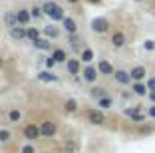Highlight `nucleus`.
<instances>
[{
    "label": "nucleus",
    "mask_w": 155,
    "mask_h": 153,
    "mask_svg": "<svg viewBox=\"0 0 155 153\" xmlns=\"http://www.w3.org/2000/svg\"><path fill=\"white\" fill-rule=\"evenodd\" d=\"M42 10H44V14L48 16V18H52V22H60V20L66 18L64 8H62L58 2H54V0H48V2L42 6Z\"/></svg>",
    "instance_id": "1"
},
{
    "label": "nucleus",
    "mask_w": 155,
    "mask_h": 153,
    "mask_svg": "<svg viewBox=\"0 0 155 153\" xmlns=\"http://www.w3.org/2000/svg\"><path fill=\"white\" fill-rule=\"evenodd\" d=\"M91 32H96V34H105V32L110 30V20L104 18V16H97V18L91 20Z\"/></svg>",
    "instance_id": "2"
},
{
    "label": "nucleus",
    "mask_w": 155,
    "mask_h": 153,
    "mask_svg": "<svg viewBox=\"0 0 155 153\" xmlns=\"http://www.w3.org/2000/svg\"><path fill=\"white\" fill-rule=\"evenodd\" d=\"M66 70H68V74H72V76H78V74H82V64H80V60L70 58L68 62H66Z\"/></svg>",
    "instance_id": "3"
},
{
    "label": "nucleus",
    "mask_w": 155,
    "mask_h": 153,
    "mask_svg": "<svg viewBox=\"0 0 155 153\" xmlns=\"http://www.w3.org/2000/svg\"><path fill=\"white\" fill-rule=\"evenodd\" d=\"M97 72H100L101 76H114V74H115V68L111 66L107 60H100V64H97Z\"/></svg>",
    "instance_id": "4"
},
{
    "label": "nucleus",
    "mask_w": 155,
    "mask_h": 153,
    "mask_svg": "<svg viewBox=\"0 0 155 153\" xmlns=\"http://www.w3.org/2000/svg\"><path fill=\"white\" fill-rule=\"evenodd\" d=\"M87 119H90L94 125H101V123L105 121V115L100 109H90V111H87Z\"/></svg>",
    "instance_id": "5"
},
{
    "label": "nucleus",
    "mask_w": 155,
    "mask_h": 153,
    "mask_svg": "<svg viewBox=\"0 0 155 153\" xmlns=\"http://www.w3.org/2000/svg\"><path fill=\"white\" fill-rule=\"evenodd\" d=\"M40 135H42V131H40V127H38V125H26V129H24V137H26L28 141L38 139Z\"/></svg>",
    "instance_id": "6"
},
{
    "label": "nucleus",
    "mask_w": 155,
    "mask_h": 153,
    "mask_svg": "<svg viewBox=\"0 0 155 153\" xmlns=\"http://www.w3.org/2000/svg\"><path fill=\"white\" fill-rule=\"evenodd\" d=\"M97 74H100V72H97V68L86 66V68H84V72H82V76H84V80H86V81H90V84H91V81L97 80Z\"/></svg>",
    "instance_id": "7"
},
{
    "label": "nucleus",
    "mask_w": 155,
    "mask_h": 153,
    "mask_svg": "<svg viewBox=\"0 0 155 153\" xmlns=\"http://www.w3.org/2000/svg\"><path fill=\"white\" fill-rule=\"evenodd\" d=\"M114 78L119 81V84H123V86H127V84H131V74L129 72H125V70H115V74H114Z\"/></svg>",
    "instance_id": "8"
},
{
    "label": "nucleus",
    "mask_w": 155,
    "mask_h": 153,
    "mask_svg": "<svg viewBox=\"0 0 155 153\" xmlns=\"http://www.w3.org/2000/svg\"><path fill=\"white\" fill-rule=\"evenodd\" d=\"M10 38H12L14 42H20V40H24L26 38V30H24L22 26H14V28H10Z\"/></svg>",
    "instance_id": "9"
},
{
    "label": "nucleus",
    "mask_w": 155,
    "mask_h": 153,
    "mask_svg": "<svg viewBox=\"0 0 155 153\" xmlns=\"http://www.w3.org/2000/svg\"><path fill=\"white\" fill-rule=\"evenodd\" d=\"M123 113H125L127 117H131L133 121H139V123H141V121H145V115H143L141 111H137L135 108H127V109H123Z\"/></svg>",
    "instance_id": "10"
},
{
    "label": "nucleus",
    "mask_w": 155,
    "mask_h": 153,
    "mask_svg": "<svg viewBox=\"0 0 155 153\" xmlns=\"http://www.w3.org/2000/svg\"><path fill=\"white\" fill-rule=\"evenodd\" d=\"M129 74H131V80H133V81H141L143 78L147 76V70H145L143 66H135Z\"/></svg>",
    "instance_id": "11"
},
{
    "label": "nucleus",
    "mask_w": 155,
    "mask_h": 153,
    "mask_svg": "<svg viewBox=\"0 0 155 153\" xmlns=\"http://www.w3.org/2000/svg\"><path fill=\"white\" fill-rule=\"evenodd\" d=\"M62 24H64V30L68 32V34H76L78 32V24L74 18H70V16H66L64 20H62Z\"/></svg>",
    "instance_id": "12"
},
{
    "label": "nucleus",
    "mask_w": 155,
    "mask_h": 153,
    "mask_svg": "<svg viewBox=\"0 0 155 153\" xmlns=\"http://www.w3.org/2000/svg\"><path fill=\"white\" fill-rule=\"evenodd\" d=\"M111 46H114V48H123V46H125V34H123V32H114Z\"/></svg>",
    "instance_id": "13"
},
{
    "label": "nucleus",
    "mask_w": 155,
    "mask_h": 153,
    "mask_svg": "<svg viewBox=\"0 0 155 153\" xmlns=\"http://www.w3.org/2000/svg\"><path fill=\"white\" fill-rule=\"evenodd\" d=\"M40 131H42V135H44V137H52V135L56 133V125L52 121H44L40 125Z\"/></svg>",
    "instance_id": "14"
},
{
    "label": "nucleus",
    "mask_w": 155,
    "mask_h": 153,
    "mask_svg": "<svg viewBox=\"0 0 155 153\" xmlns=\"http://www.w3.org/2000/svg\"><path fill=\"white\" fill-rule=\"evenodd\" d=\"M16 18H18L20 26H26V24L30 22V18H32V14L28 12V10H18V12H16Z\"/></svg>",
    "instance_id": "15"
},
{
    "label": "nucleus",
    "mask_w": 155,
    "mask_h": 153,
    "mask_svg": "<svg viewBox=\"0 0 155 153\" xmlns=\"http://www.w3.org/2000/svg\"><path fill=\"white\" fill-rule=\"evenodd\" d=\"M131 90H133V94H135V95H147V94H149L147 84H141V81H135V84L131 86Z\"/></svg>",
    "instance_id": "16"
},
{
    "label": "nucleus",
    "mask_w": 155,
    "mask_h": 153,
    "mask_svg": "<svg viewBox=\"0 0 155 153\" xmlns=\"http://www.w3.org/2000/svg\"><path fill=\"white\" fill-rule=\"evenodd\" d=\"M52 58H54L58 64H64V62H68V60H70V58H68V54H66V52H64L62 48L54 50V52H52Z\"/></svg>",
    "instance_id": "17"
},
{
    "label": "nucleus",
    "mask_w": 155,
    "mask_h": 153,
    "mask_svg": "<svg viewBox=\"0 0 155 153\" xmlns=\"http://www.w3.org/2000/svg\"><path fill=\"white\" fill-rule=\"evenodd\" d=\"M26 38L34 44L36 40H40V30H38V28H32V26L26 28Z\"/></svg>",
    "instance_id": "18"
},
{
    "label": "nucleus",
    "mask_w": 155,
    "mask_h": 153,
    "mask_svg": "<svg viewBox=\"0 0 155 153\" xmlns=\"http://www.w3.org/2000/svg\"><path fill=\"white\" fill-rule=\"evenodd\" d=\"M38 80L46 81V84H52V81H56L58 78H56V74H52V72H40L38 74Z\"/></svg>",
    "instance_id": "19"
},
{
    "label": "nucleus",
    "mask_w": 155,
    "mask_h": 153,
    "mask_svg": "<svg viewBox=\"0 0 155 153\" xmlns=\"http://www.w3.org/2000/svg\"><path fill=\"white\" fill-rule=\"evenodd\" d=\"M34 48H36V50H50L52 44H50V40H48V38H40V40L34 42Z\"/></svg>",
    "instance_id": "20"
},
{
    "label": "nucleus",
    "mask_w": 155,
    "mask_h": 153,
    "mask_svg": "<svg viewBox=\"0 0 155 153\" xmlns=\"http://www.w3.org/2000/svg\"><path fill=\"white\" fill-rule=\"evenodd\" d=\"M44 34H46L48 38H58L60 30H58V26H54V24H50V26H46V28H44Z\"/></svg>",
    "instance_id": "21"
},
{
    "label": "nucleus",
    "mask_w": 155,
    "mask_h": 153,
    "mask_svg": "<svg viewBox=\"0 0 155 153\" xmlns=\"http://www.w3.org/2000/svg\"><path fill=\"white\" fill-rule=\"evenodd\" d=\"M97 104H100V108H101V109H110L111 105H114V99H111V98H107V95H105V98L97 99Z\"/></svg>",
    "instance_id": "22"
},
{
    "label": "nucleus",
    "mask_w": 155,
    "mask_h": 153,
    "mask_svg": "<svg viewBox=\"0 0 155 153\" xmlns=\"http://www.w3.org/2000/svg\"><path fill=\"white\" fill-rule=\"evenodd\" d=\"M4 20H6V24H8L10 28H14V26H18V18H16V14H12V12H8L4 16Z\"/></svg>",
    "instance_id": "23"
},
{
    "label": "nucleus",
    "mask_w": 155,
    "mask_h": 153,
    "mask_svg": "<svg viewBox=\"0 0 155 153\" xmlns=\"http://www.w3.org/2000/svg\"><path fill=\"white\" fill-rule=\"evenodd\" d=\"M82 60L86 64H90L91 60H94V50H90V48H84L82 50Z\"/></svg>",
    "instance_id": "24"
},
{
    "label": "nucleus",
    "mask_w": 155,
    "mask_h": 153,
    "mask_svg": "<svg viewBox=\"0 0 155 153\" xmlns=\"http://www.w3.org/2000/svg\"><path fill=\"white\" fill-rule=\"evenodd\" d=\"M20 117H22V115H20L18 109H12V111L8 113V119H10L12 123H18V121H20Z\"/></svg>",
    "instance_id": "25"
},
{
    "label": "nucleus",
    "mask_w": 155,
    "mask_h": 153,
    "mask_svg": "<svg viewBox=\"0 0 155 153\" xmlns=\"http://www.w3.org/2000/svg\"><path fill=\"white\" fill-rule=\"evenodd\" d=\"M91 95L96 99H101V98H105V90L104 88H94V90H91Z\"/></svg>",
    "instance_id": "26"
},
{
    "label": "nucleus",
    "mask_w": 155,
    "mask_h": 153,
    "mask_svg": "<svg viewBox=\"0 0 155 153\" xmlns=\"http://www.w3.org/2000/svg\"><path fill=\"white\" fill-rule=\"evenodd\" d=\"M64 108H66V111H76V109H78V101H76V99H68Z\"/></svg>",
    "instance_id": "27"
},
{
    "label": "nucleus",
    "mask_w": 155,
    "mask_h": 153,
    "mask_svg": "<svg viewBox=\"0 0 155 153\" xmlns=\"http://www.w3.org/2000/svg\"><path fill=\"white\" fill-rule=\"evenodd\" d=\"M30 14H32V18H42V16H46V14H44V10H42V8H38V6H34V8L32 10H30Z\"/></svg>",
    "instance_id": "28"
},
{
    "label": "nucleus",
    "mask_w": 155,
    "mask_h": 153,
    "mask_svg": "<svg viewBox=\"0 0 155 153\" xmlns=\"http://www.w3.org/2000/svg\"><path fill=\"white\" fill-rule=\"evenodd\" d=\"M66 153H78V143L76 141H68V143H66Z\"/></svg>",
    "instance_id": "29"
},
{
    "label": "nucleus",
    "mask_w": 155,
    "mask_h": 153,
    "mask_svg": "<svg viewBox=\"0 0 155 153\" xmlns=\"http://www.w3.org/2000/svg\"><path fill=\"white\" fill-rule=\"evenodd\" d=\"M143 50L153 52V50H155V40H145V42H143Z\"/></svg>",
    "instance_id": "30"
},
{
    "label": "nucleus",
    "mask_w": 155,
    "mask_h": 153,
    "mask_svg": "<svg viewBox=\"0 0 155 153\" xmlns=\"http://www.w3.org/2000/svg\"><path fill=\"white\" fill-rule=\"evenodd\" d=\"M80 38H78V34H70V44L74 46V48H80Z\"/></svg>",
    "instance_id": "31"
},
{
    "label": "nucleus",
    "mask_w": 155,
    "mask_h": 153,
    "mask_svg": "<svg viewBox=\"0 0 155 153\" xmlns=\"http://www.w3.org/2000/svg\"><path fill=\"white\" fill-rule=\"evenodd\" d=\"M0 141H2V143L10 141V131H6V129H0Z\"/></svg>",
    "instance_id": "32"
},
{
    "label": "nucleus",
    "mask_w": 155,
    "mask_h": 153,
    "mask_svg": "<svg viewBox=\"0 0 155 153\" xmlns=\"http://www.w3.org/2000/svg\"><path fill=\"white\" fill-rule=\"evenodd\" d=\"M147 90H149V91H155V78L147 80Z\"/></svg>",
    "instance_id": "33"
},
{
    "label": "nucleus",
    "mask_w": 155,
    "mask_h": 153,
    "mask_svg": "<svg viewBox=\"0 0 155 153\" xmlns=\"http://www.w3.org/2000/svg\"><path fill=\"white\" fill-rule=\"evenodd\" d=\"M22 153H36V151H34L32 145H24V147H22Z\"/></svg>",
    "instance_id": "34"
},
{
    "label": "nucleus",
    "mask_w": 155,
    "mask_h": 153,
    "mask_svg": "<svg viewBox=\"0 0 155 153\" xmlns=\"http://www.w3.org/2000/svg\"><path fill=\"white\" fill-rule=\"evenodd\" d=\"M56 64H58V62H56L54 58H48V60H46V66H48V68H54Z\"/></svg>",
    "instance_id": "35"
},
{
    "label": "nucleus",
    "mask_w": 155,
    "mask_h": 153,
    "mask_svg": "<svg viewBox=\"0 0 155 153\" xmlns=\"http://www.w3.org/2000/svg\"><path fill=\"white\" fill-rule=\"evenodd\" d=\"M147 113H149V115L155 119V105H151V108H149V111H147Z\"/></svg>",
    "instance_id": "36"
},
{
    "label": "nucleus",
    "mask_w": 155,
    "mask_h": 153,
    "mask_svg": "<svg viewBox=\"0 0 155 153\" xmlns=\"http://www.w3.org/2000/svg\"><path fill=\"white\" fill-rule=\"evenodd\" d=\"M147 95H149V99H151V101H153V104H155V91H149V94H147Z\"/></svg>",
    "instance_id": "37"
},
{
    "label": "nucleus",
    "mask_w": 155,
    "mask_h": 153,
    "mask_svg": "<svg viewBox=\"0 0 155 153\" xmlns=\"http://www.w3.org/2000/svg\"><path fill=\"white\" fill-rule=\"evenodd\" d=\"M87 2H91V4H97V2H101V0H87Z\"/></svg>",
    "instance_id": "38"
},
{
    "label": "nucleus",
    "mask_w": 155,
    "mask_h": 153,
    "mask_svg": "<svg viewBox=\"0 0 155 153\" xmlns=\"http://www.w3.org/2000/svg\"><path fill=\"white\" fill-rule=\"evenodd\" d=\"M2 66H4V60H2V58H0V68H2Z\"/></svg>",
    "instance_id": "39"
},
{
    "label": "nucleus",
    "mask_w": 155,
    "mask_h": 153,
    "mask_svg": "<svg viewBox=\"0 0 155 153\" xmlns=\"http://www.w3.org/2000/svg\"><path fill=\"white\" fill-rule=\"evenodd\" d=\"M68 2H72V4H74V2H80V0H68Z\"/></svg>",
    "instance_id": "40"
},
{
    "label": "nucleus",
    "mask_w": 155,
    "mask_h": 153,
    "mask_svg": "<svg viewBox=\"0 0 155 153\" xmlns=\"http://www.w3.org/2000/svg\"><path fill=\"white\" fill-rule=\"evenodd\" d=\"M135 2H143V0H135Z\"/></svg>",
    "instance_id": "41"
}]
</instances>
